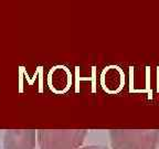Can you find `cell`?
I'll use <instances>...</instances> for the list:
<instances>
[{"instance_id": "obj_1", "label": "cell", "mask_w": 159, "mask_h": 149, "mask_svg": "<svg viewBox=\"0 0 159 149\" xmlns=\"http://www.w3.org/2000/svg\"><path fill=\"white\" fill-rule=\"evenodd\" d=\"M85 135V130H41L37 136L40 149H77Z\"/></svg>"}, {"instance_id": "obj_2", "label": "cell", "mask_w": 159, "mask_h": 149, "mask_svg": "<svg viewBox=\"0 0 159 149\" xmlns=\"http://www.w3.org/2000/svg\"><path fill=\"white\" fill-rule=\"evenodd\" d=\"M157 130H112L113 149H147Z\"/></svg>"}, {"instance_id": "obj_3", "label": "cell", "mask_w": 159, "mask_h": 149, "mask_svg": "<svg viewBox=\"0 0 159 149\" xmlns=\"http://www.w3.org/2000/svg\"><path fill=\"white\" fill-rule=\"evenodd\" d=\"M37 133L34 130H9L6 133L5 149H34Z\"/></svg>"}, {"instance_id": "obj_4", "label": "cell", "mask_w": 159, "mask_h": 149, "mask_svg": "<svg viewBox=\"0 0 159 149\" xmlns=\"http://www.w3.org/2000/svg\"><path fill=\"white\" fill-rule=\"evenodd\" d=\"M147 149H159V132L158 130L156 132V135H155V137L152 138V142H150V144H149Z\"/></svg>"}, {"instance_id": "obj_5", "label": "cell", "mask_w": 159, "mask_h": 149, "mask_svg": "<svg viewBox=\"0 0 159 149\" xmlns=\"http://www.w3.org/2000/svg\"><path fill=\"white\" fill-rule=\"evenodd\" d=\"M77 149H108L104 146H99V145H91V146H85V147H81V148Z\"/></svg>"}]
</instances>
